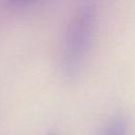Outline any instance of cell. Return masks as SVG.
<instances>
[{"label": "cell", "mask_w": 135, "mask_h": 135, "mask_svg": "<svg viewBox=\"0 0 135 135\" xmlns=\"http://www.w3.org/2000/svg\"><path fill=\"white\" fill-rule=\"evenodd\" d=\"M96 30V9L83 5L70 20L61 47L60 70L66 79L77 77L90 55Z\"/></svg>", "instance_id": "obj_1"}, {"label": "cell", "mask_w": 135, "mask_h": 135, "mask_svg": "<svg viewBox=\"0 0 135 135\" xmlns=\"http://www.w3.org/2000/svg\"><path fill=\"white\" fill-rule=\"evenodd\" d=\"M128 118L123 113L117 112L107 120L98 135H128Z\"/></svg>", "instance_id": "obj_2"}, {"label": "cell", "mask_w": 135, "mask_h": 135, "mask_svg": "<svg viewBox=\"0 0 135 135\" xmlns=\"http://www.w3.org/2000/svg\"><path fill=\"white\" fill-rule=\"evenodd\" d=\"M9 1H11V3H13L15 5H22V4L28 3V2H31L33 0H9Z\"/></svg>", "instance_id": "obj_3"}, {"label": "cell", "mask_w": 135, "mask_h": 135, "mask_svg": "<svg viewBox=\"0 0 135 135\" xmlns=\"http://www.w3.org/2000/svg\"><path fill=\"white\" fill-rule=\"evenodd\" d=\"M45 135H58L56 132H54V131H50V132H47Z\"/></svg>", "instance_id": "obj_4"}]
</instances>
